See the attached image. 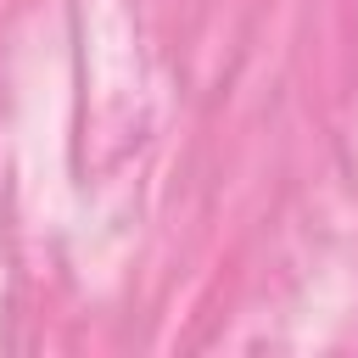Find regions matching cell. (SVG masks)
<instances>
[]
</instances>
